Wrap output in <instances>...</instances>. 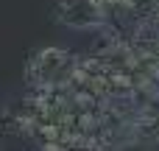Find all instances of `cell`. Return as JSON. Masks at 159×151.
<instances>
[{
	"label": "cell",
	"instance_id": "1",
	"mask_svg": "<svg viewBox=\"0 0 159 151\" xmlns=\"http://www.w3.org/2000/svg\"><path fill=\"white\" fill-rule=\"evenodd\" d=\"M73 62H75V56L70 50H64V48H56V45L42 48V50H36L28 59V64H25V81L31 87L64 84L67 76H70V70H73Z\"/></svg>",
	"mask_w": 159,
	"mask_h": 151
},
{
	"label": "cell",
	"instance_id": "2",
	"mask_svg": "<svg viewBox=\"0 0 159 151\" xmlns=\"http://www.w3.org/2000/svg\"><path fill=\"white\" fill-rule=\"evenodd\" d=\"M53 17L67 28H106V0H56Z\"/></svg>",
	"mask_w": 159,
	"mask_h": 151
}]
</instances>
